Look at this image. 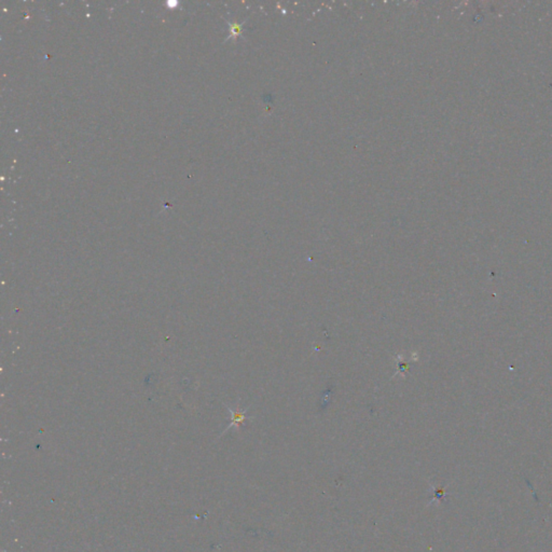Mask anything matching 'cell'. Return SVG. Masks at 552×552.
I'll list each match as a JSON object with an SVG mask.
<instances>
[{"label": "cell", "instance_id": "1", "mask_svg": "<svg viewBox=\"0 0 552 552\" xmlns=\"http://www.w3.org/2000/svg\"><path fill=\"white\" fill-rule=\"evenodd\" d=\"M229 411L232 413V423H231L230 427H232L233 425L239 426L244 421H246L247 418H251V416H246V411H245V410L242 411V410H240V409H238V410H232V409H229Z\"/></svg>", "mask_w": 552, "mask_h": 552}]
</instances>
